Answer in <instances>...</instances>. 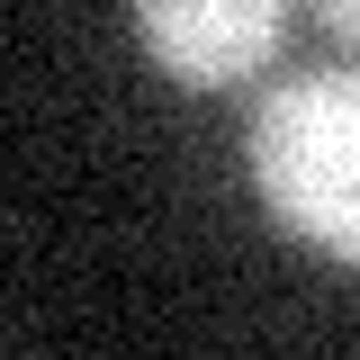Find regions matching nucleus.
<instances>
[{"label": "nucleus", "mask_w": 360, "mask_h": 360, "mask_svg": "<svg viewBox=\"0 0 360 360\" xmlns=\"http://www.w3.org/2000/svg\"><path fill=\"white\" fill-rule=\"evenodd\" d=\"M252 189L297 243L360 262V72H297L262 99Z\"/></svg>", "instance_id": "f257e3e1"}, {"label": "nucleus", "mask_w": 360, "mask_h": 360, "mask_svg": "<svg viewBox=\"0 0 360 360\" xmlns=\"http://www.w3.org/2000/svg\"><path fill=\"white\" fill-rule=\"evenodd\" d=\"M144 54L189 90H225L262 72L288 37V0H135Z\"/></svg>", "instance_id": "f03ea898"}, {"label": "nucleus", "mask_w": 360, "mask_h": 360, "mask_svg": "<svg viewBox=\"0 0 360 360\" xmlns=\"http://www.w3.org/2000/svg\"><path fill=\"white\" fill-rule=\"evenodd\" d=\"M315 18H324L342 45H360V0H315Z\"/></svg>", "instance_id": "7ed1b4c3"}]
</instances>
